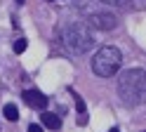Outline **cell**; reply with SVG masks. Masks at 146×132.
Listing matches in <instances>:
<instances>
[{"label": "cell", "mask_w": 146, "mask_h": 132, "mask_svg": "<svg viewBox=\"0 0 146 132\" xmlns=\"http://www.w3.org/2000/svg\"><path fill=\"white\" fill-rule=\"evenodd\" d=\"M118 97L127 106H139L146 101V71L130 69L123 71L118 78Z\"/></svg>", "instance_id": "6da1fadb"}, {"label": "cell", "mask_w": 146, "mask_h": 132, "mask_svg": "<svg viewBox=\"0 0 146 132\" xmlns=\"http://www.w3.org/2000/svg\"><path fill=\"white\" fill-rule=\"evenodd\" d=\"M3 113H5V118H7V120H17V118H19V109H17L14 104H5Z\"/></svg>", "instance_id": "52a82bcc"}, {"label": "cell", "mask_w": 146, "mask_h": 132, "mask_svg": "<svg viewBox=\"0 0 146 132\" xmlns=\"http://www.w3.org/2000/svg\"><path fill=\"white\" fill-rule=\"evenodd\" d=\"M21 99L24 104H29L31 109H45L47 106V94H42L40 90H21Z\"/></svg>", "instance_id": "5b68a950"}, {"label": "cell", "mask_w": 146, "mask_h": 132, "mask_svg": "<svg viewBox=\"0 0 146 132\" xmlns=\"http://www.w3.org/2000/svg\"><path fill=\"white\" fill-rule=\"evenodd\" d=\"M17 3H19V5H24V0H17Z\"/></svg>", "instance_id": "7c38bea8"}, {"label": "cell", "mask_w": 146, "mask_h": 132, "mask_svg": "<svg viewBox=\"0 0 146 132\" xmlns=\"http://www.w3.org/2000/svg\"><path fill=\"white\" fill-rule=\"evenodd\" d=\"M87 24L92 28H97V31H113L118 26V19L111 12H94V14L87 17Z\"/></svg>", "instance_id": "277c9868"}, {"label": "cell", "mask_w": 146, "mask_h": 132, "mask_svg": "<svg viewBox=\"0 0 146 132\" xmlns=\"http://www.w3.org/2000/svg\"><path fill=\"white\" fill-rule=\"evenodd\" d=\"M108 132H120V130H118V127H111V130H108Z\"/></svg>", "instance_id": "8fae6325"}, {"label": "cell", "mask_w": 146, "mask_h": 132, "mask_svg": "<svg viewBox=\"0 0 146 132\" xmlns=\"http://www.w3.org/2000/svg\"><path fill=\"white\" fill-rule=\"evenodd\" d=\"M29 132H42L40 125H29Z\"/></svg>", "instance_id": "9c48e42d"}, {"label": "cell", "mask_w": 146, "mask_h": 132, "mask_svg": "<svg viewBox=\"0 0 146 132\" xmlns=\"http://www.w3.org/2000/svg\"><path fill=\"white\" fill-rule=\"evenodd\" d=\"M61 43L71 54H85L94 47V35L83 24H68L61 31Z\"/></svg>", "instance_id": "7a4b0ae2"}, {"label": "cell", "mask_w": 146, "mask_h": 132, "mask_svg": "<svg viewBox=\"0 0 146 132\" xmlns=\"http://www.w3.org/2000/svg\"><path fill=\"white\" fill-rule=\"evenodd\" d=\"M40 123L45 127H50V130H59L61 127V118L57 116V113H47V111L40 116Z\"/></svg>", "instance_id": "8992f818"}, {"label": "cell", "mask_w": 146, "mask_h": 132, "mask_svg": "<svg viewBox=\"0 0 146 132\" xmlns=\"http://www.w3.org/2000/svg\"><path fill=\"white\" fill-rule=\"evenodd\" d=\"M26 47H29V40H26V38H21V40H17V43H14V52H17V54H21V52H26Z\"/></svg>", "instance_id": "ba28073f"}, {"label": "cell", "mask_w": 146, "mask_h": 132, "mask_svg": "<svg viewBox=\"0 0 146 132\" xmlns=\"http://www.w3.org/2000/svg\"><path fill=\"white\" fill-rule=\"evenodd\" d=\"M102 3H106V5H115V3H120V0H102Z\"/></svg>", "instance_id": "30bf717a"}, {"label": "cell", "mask_w": 146, "mask_h": 132, "mask_svg": "<svg viewBox=\"0 0 146 132\" xmlns=\"http://www.w3.org/2000/svg\"><path fill=\"white\" fill-rule=\"evenodd\" d=\"M120 64H123V52L115 45H104L92 57V73L99 78H111L120 69Z\"/></svg>", "instance_id": "3957f363"}]
</instances>
